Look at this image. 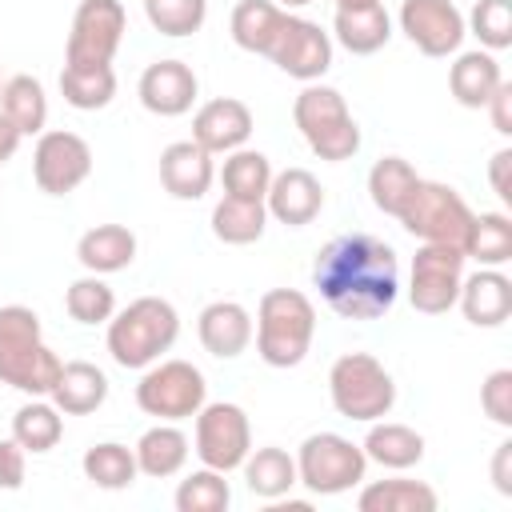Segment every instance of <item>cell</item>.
<instances>
[{"label":"cell","mask_w":512,"mask_h":512,"mask_svg":"<svg viewBox=\"0 0 512 512\" xmlns=\"http://www.w3.org/2000/svg\"><path fill=\"white\" fill-rule=\"evenodd\" d=\"M312 284L344 320H376L400 296V264L392 244L372 232H344L316 252Z\"/></svg>","instance_id":"cell-1"},{"label":"cell","mask_w":512,"mask_h":512,"mask_svg":"<svg viewBox=\"0 0 512 512\" xmlns=\"http://www.w3.org/2000/svg\"><path fill=\"white\" fill-rule=\"evenodd\" d=\"M64 360L44 344L40 316L28 304L0 308V384L24 396H48Z\"/></svg>","instance_id":"cell-2"},{"label":"cell","mask_w":512,"mask_h":512,"mask_svg":"<svg viewBox=\"0 0 512 512\" xmlns=\"http://www.w3.org/2000/svg\"><path fill=\"white\" fill-rule=\"evenodd\" d=\"M316 336V308L296 288H268L256 304V352L268 368H296Z\"/></svg>","instance_id":"cell-3"},{"label":"cell","mask_w":512,"mask_h":512,"mask_svg":"<svg viewBox=\"0 0 512 512\" xmlns=\"http://www.w3.org/2000/svg\"><path fill=\"white\" fill-rule=\"evenodd\" d=\"M180 336V316L164 296H140L108 320V352L120 368L156 364Z\"/></svg>","instance_id":"cell-4"},{"label":"cell","mask_w":512,"mask_h":512,"mask_svg":"<svg viewBox=\"0 0 512 512\" xmlns=\"http://www.w3.org/2000/svg\"><path fill=\"white\" fill-rule=\"evenodd\" d=\"M292 120L308 140V148L328 164L352 160L360 152V128L348 112V100L328 84H316V80L304 84V92L292 104Z\"/></svg>","instance_id":"cell-5"},{"label":"cell","mask_w":512,"mask_h":512,"mask_svg":"<svg viewBox=\"0 0 512 512\" xmlns=\"http://www.w3.org/2000/svg\"><path fill=\"white\" fill-rule=\"evenodd\" d=\"M328 396L344 420H384L396 404V384L372 352H344L328 368Z\"/></svg>","instance_id":"cell-6"},{"label":"cell","mask_w":512,"mask_h":512,"mask_svg":"<svg viewBox=\"0 0 512 512\" xmlns=\"http://www.w3.org/2000/svg\"><path fill=\"white\" fill-rule=\"evenodd\" d=\"M472 216H476V212L464 204V196H460L452 184L420 180L396 220H400L412 236H420L424 244H448V248H460V252H464Z\"/></svg>","instance_id":"cell-7"},{"label":"cell","mask_w":512,"mask_h":512,"mask_svg":"<svg viewBox=\"0 0 512 512\" xmlns=\"http://www.w3.org/2000/svg\"><path fill=\"white\" fill-rule=\"evenodd\" d=\"M364 472H368L364 448L336 432H312L296 452V480L312 496H340L356 488Z\"/></svg>","instance_id":"cell-8"},{"label":"cell","mask_w":512,"mask_h":512,"mask_svg":"<svg viewBox=\"0 0 512 512\" xmlns=\"http://www.w3.org/2000/svg\"><path fill=\"white\" fill-rule=\"evenodd\" d=\"M208 400V384H204V372L188 360H160V364H148L140 384H136V404L140 412L156 416V420H188L204 408Z\"/></svg>","instance_id":"cell-9"},{"label":"cell","mask_w":512,"mask_h":512,"mask_svg":"<svg viewBox=\"0 0 512 512\" xmlns=\"http://www.w3.org/2000/svg\"><path fill=\"white\" fill-rule=\"evenodd\" d=\"M128 28V12L120 0H80L72 16V32L64 44V64L72 68H100L112 64Z\"/></svg>","instance_id":"cell-10"},{"label":"cell","mask_w":512,"mask_h":512,"mask_svg":"<svg viewBox=\"0 0 512 512\" xmlns=\"http://www.w3.org/2000/svg\"><path fill=\"white\" fill-rule=\"evenodd\" d=\"M252 452V424H248V412L240 404H228V400H216L196 412V456L204 468H216V472H232L244 464V456Z\"/></svg>","instance_id":"cell-11"},{"label":"cell","mask_w":512,"mask_h":512,"mask_svg":"<svg viewBox=\"0 0 512 512\" xmlns=\"http://www.w3.org/2000/svg\"><path fill=\"white\" fill-rule=\"evenodd\" d=\"M32 176L36 188L48 196H68L92 176V148L84 136L68 128H44L32 148Z\"/></svg>","instance_id":"cell-12"},{"label":"cell","mask_w":512,"mask_h":512,"mask_svg":"<svg viewBox=\"0 0 512 512\" xmlns=\"http://www.w3.org/2000/svg\"><path fill=\"white\" fill-rule=\"evenodd\" d=\"M464 280V252L448 244H424L412 256V280H408V300L424 316H444Z\"/></svg>","instance_id":"cell-13"},{"label":"cell","mask_w":512,"mask_h":512,"mask_svg":"<svg viewBox=\"0 0 512 512\" xmlns=\"http://www.w3.org/2000/svg\"><path fill=\"white\" fill-rule=\"evenodd\" d=\"M268 60L288 72L292 80H320L328 68H332V36L316 24V20H304V16H284V28L276 32L272 48H268Z\"/></svg>","instance_id":"cell-14"},{"label":"cell","mask_w":512,"mask_h":512,"mask_svg":"<svg viewBox=\"0 0 512 512\" xmlns=\"http://www.w3.org/2000/svg\"><path fill=\"white\" fill-rule=\"evenodd\" d=\"M400 32L424 56H452L464 40V16L452 0H404L400 4Z\"/></svg>","instance_id":"cell-15"},{"label":"cell","mask_w":512,"mask_h":512,"mask_svg":"<svg viewBox=\"0 0 512 512\" xmlns=\"http://www.w3.org/2000/svg\"><path fill=\"white\" fill-rule=\"evenodd\" d=\"M252 136V108L236 96H216L208 104L196 108L192 116V140L204 148V152H236L244 148Z\"/></svg>","instance_id":"cell-16"},{"label":"cell","mask_w":512,"mask_h":512,"mask_svg":"<svg viewBox=\"0 0 512 512\" xmlns=\"http://www.w3.org/2000/svg\"><path fill=\"white\" fill-rule=\"evenodd\" d=\"M136 92H140V104L152 116H184L196 104L200 80L184 60H156L140 72Z\"/></svg>","instance_id":"cell-17"},{"label":"cell","mask_w":512,"mask_h":512,"mask_svg":"<svg viewBox=\"0 0 512 512\" xmlns=\"http://www.w3.org/2000/svg\"><path fill=\"white\" fill-rule=\"evenodd\" d=\"M264 208L268 216H276L288 228H304L320 216L324 208V188L308 168H284L272 172V184L264 192Z\"/></svg>","instance_id":"cell-18"},{"label":"cell","mask_w":512,"mask_h":512,"mask_svg":"<svg viewBox=\"0 0 512 512\" xmlns=\"http://www.w3.org/2000/svg\"><path fill=\"white\" fill-rule=\"evenodd\" d=\"M216 180L212 152H204L196 140H176L160 152V184L176 200H200Z\"/></svg>","instance_id":"cell-19"},{"label":"cell","mask_w":512,"mask_h":512,"mask_svg":"<svg viewBox=\"0 0 512 512\" xmlns=\"http://www.w3.org/2000/svg\"><path fill=\"white\" fill-rule=\"evenodd\" d=\"M460 312L476 328H500L512 316V280L500 268H480L460 280Z\"/></svg>","instance_id":"cell-20"},{"label":"cell","mask_w":512,"mask_h":512,"mask_svg":"<svg viewBox=\"0 0 512 512\" xmlns=\"http://www.w3.org/2000/svg\"><path fill=\"white\" fill-rule=\"evenodd\" d=\"M196 332H200V344L204 352L220 356V360H232L240 356L248 344H252V316L244 304L236 300H212L200 320H196Z\"/></svg>","instance_id":"cell-21"},{"label":"cell","mask_w":512,"mask_h":512,"mask_svg":"<svg viewBox=\"0 0 512 512\" xmlns=\"http://www.w3.org/2000/svg\"><path fill=\"white\" fill-rule=\"evenodd\" d=\"M48 400L64 416H88L108 400V376L88 360H68L48 392Z\"/></svg>","instance_id":"cell-22"},{"label":"cell","mask_w":512,"mask_h":512,"mask_svg":"<svg viewBox=\"0 0 512 512\" xmlns=\"http://www.w3.org/2000/svg\"><path fill=\"white\" fill-rule=\"evenodd\" d=\"M76 260L96 276L124 272L136 260V236L124 224H96L76 240Z\"/></svg>","instance_id":"cell-23"},{"label":"cell","mask_w":512,"mask_h":512,"mask_svg":"<svg viewBox=\"0 0 512 512\" xmlns=\"http://www.w3.org/2000/svg\"><path fill=\"white\" fill-rule=\"evenodd\" d=\"M332 36L352 52V56H372L392 40V16L384 4L368 8H336Z\"/></svg>","instance_id":"cell-24"},{"label":"cell","mask_w":512,"mask_h":512,"mask_svg":"<svg viewBox=\"0 0 512 512\" xmlns=\"http://www.w3.org/2000/svg\"><path fill=\"white\" fill-rule=\"evenodd\" d=\"M364 456L380 468H392V472H404V468H416L424 460V436L408 424H392V420H372L368 436H364Z\"/></svg>","instance_id":"cell-25"},{"label":"cell","mask_w":512,"mask_h":512,"mask_svg":"<svg viewBox=\"0 0 512 512\" xmlns=\"http://www.w3.org/2000/svg\"><path fill=\"white\" fill-rule=\"evenodd\" d=\"M136 468L152 480H168L176 476L184 464H188V436L172 424V420H160L156 428H148L140 440H136Z\"/></svg>","instance_id":"cell-26"},{"label":"cell","mask_w":512,"mask_h":512,"mask_svg":"<svg viewBox=\"0 0 512 512\" xmlns=\"http://www.w3.org/2000/svg\"><path fill=\"white\" fill-rule=\"evenodd\" d=\"M500 80H504V72L496 64V56L480 52V48L476 52H460L456 64L448 68V88H452L456 104H464V108H484L488 96L500 88Z\"/></svg>","instance_id":"cell-27"},{"label":"cell","mask_w":512,"mask_h":512,"mask_svg":"<svg viewBox=\"0 0 512 512\" xmlns=\"http://www.w3.org/2000/svg\"><path fill=\"white\" fill-rule=\"evenodd\" d=\"M240 468H244L248 492L260 496V500H280V496H288V492L300 484V480H296V456H288V452L276 448V444L252 448Z\"/></svg>","instance_id":"cell-28"},{"label":"cell","mask_w":512,"mask_h":512,"mask_svg":"<svg viewBox=\"0 0 512 512\" xmlns=\"http://www.w3.org/2000/svg\"><path fill=\"white\" fill-rule=\"evenodd\" d=\"M284 16H288V8H280L276 0H240V4L232 8L228 32H232V40H236L244 52L268 56L276 32L284 28Z\"/></svg>","instance_id":"cell-29"},{"label":"cell","mask_w":512,"mask_h":512,"mask_svg":"<svg viewBox=\"0 0 512 512\" xmlns=\"http://www.w3.org/2000/svg\"><path fill=\"white\" fill-rule=\"evenodd\" d=\"M0 112L20 128V136H40L48 124V96L44 84L28 72H16L0 84Z\"/></svg>","instance_id":"cell-30"},{"label":"cell","mask_w":512,"mask_h":512,"mask_svg":"<svg viewBox=\"0 0 512 512\" xmlns=\"http://www.w3.org/2000/svg\"><path fill=\"white\" fill-rule=\"evenodd\" d=\"M440 496L424 480H372L360 488V512H436Z\"/></svg>","instance_id":"cell-31"},{"label":"cell","mask_w":512,"mask_h":512,"mask_svg":"<svg viewBox=\"0 0 512 512\" xmlns=\"http://www.w3.org/2000/svg\"><path fill=\"white\" fill-rule=\"evenodd\" d=\"M64 436V412L44 400V396H32L28 404L16 408L12 416V440L24 448V452H52Z\"/></svg>","instance_id":"cell-32"},{"label":"cell","mask_w":512,"mask_h":512,"mask_svg":"<svg viewBox=\"0 0 512 512\" xmlns=\"http://www.w3.org/2000/svg\"><path fill=\"white\" fill-rule=\"evenodd\" d=\"M464 260H476L480 268H500L512 260V220L508 212H480L468 224Z\"/></svg>","instance_id":"cell-33"},{"label":"cell","mask_w":512,"mask_h":512,"mask_svg":"<svg viewBox=\"0 0 512 512\" xmlns=\"http://www.w3.org/2000/svg\"><path fill=\"white\" fill-rule=\"evenodd\" d=\"M60 96L76 112L108 108L112 96H116V72H112V64H100V68H72V64H64L60 68Z\"/></svg>","instance_id":"cell-34"},{"label":"cell","mask_w":512,"mask_h":512,"mask_svg":"<svg viewBox=\"0 0 512 512\" xmlns=\"http://www.w3.org/2000/svg\"><path fill=\"white\" fill-rule=\"evenodd\" d=\"M416 184H420V176L404 156H380L368 172V196L384 216H400V208L408 204Z\"/></svg>","instance_id":"cell-35"},{"label":"cell","mask_w":512,"mask_h":512,"mask_svg":"<svg viewBox=\"0 0 512 512\" xmlns=\"http://www.w3.org/2000/svg\"><path fill=\"white\" fill-rule=\"evenodd\" d=\"M264 224H268V208L264 200H236V196H224L216 208H212V236L224 240V244H256L264 236Z\"/></svg>","instance_id":"cell-36"},{"label":"cell","mask_w":512,"mask_h":512,"mask_svg":"<svg viewBox=\"0 0 512 512\" xmlns=\"http://www.w3.org/2000/svg\"><path fill=\"white\" fill-rule=\"evenodd\" d=\"M80 468H84V476H88L96 488H104V492H120V488H128V484L140 476L136 452H132L128 444H116V440L92 444V448L84 452Z\"/></svg>","instance_id":"cell-37"},{"label":"cell","mask_w":512,"mask_h":512,"mask_svg":"<svg viewBox=\"0 0 512 512\" xmlns=\"http://www.w3.org/2000/svg\"><path fill=\"white\" fill-rule=\"evenodd\" d=\"M220 184H224V196H236V200H264L268 184H272V164L264 152L256 148H236L224 156V168H220Z\"/></svg>","instance_id":"cell-38"},{"label":"cell","mask_w":512,"mask_h":512,"mask_svg":"<svg viewBox=\"0 0 512 512\" xmlns=\"http://www.w3.org/2000/svg\"><path fill=\"white\" fill-rule=\"evenodd\" d=\"M64 308H68V316L76 324H108L112 312H116V292L104 284V276L88 272V276H80V280L68 284Z\"/></svg>","instance_id":"cell-39"},{"label":"cell","mask_w":512,"mask_h":512,"mask_svg":"<svg viewBox=\"0 0 512 512\" xmlns=\"http://www.w3.org/2000/svg\"><path fill=\"white\" fill-rule=\"evenodd\" d=\"M228 504H232V488L216 468H200L184 476L176 488V512H224Z\"/></svg>","instance_id":"cell-40"},{"label":"cell","mask_w":512,"mask_h":512,"mask_svg":"<svg viewBox=\"0 0 512 512\" xmlns=\"http://www.w3.org/2000/svg\"><path fill=\"white\" fill-rule=\"evenodd\" d=\"M144 16L164 36H192L208 16V0H144Z\"/></svg>","instance_id":"cell-41"},{"label":"cell","mask_w":512,"mask_h":512,"mask_svg":"<svg viewBox=\"0 0 512 512\" xmlns=\"http://www.w3.org/2000/svg\"><path fill=\"white\" fill-rule=\"evenodd\" d=\"M468 24H472V36L488 52H500L512 44V4L508 0H476Z\"/></svg>","instance_id":"cell-42"},{"label":"cell","mask_w":512,"mask_h":512,"mask_svg":"<svg viewBox=\"0 0 512 512\" xmlns=\"http://www.w3.org/2000/svg\"><path fill=\"white\" fill-rule=\"evenodd\" d=\"M480 408L488 420H496L500 428H512V368H496L484 384H480Z\"/></svg>","instance_id":"cell-43"},{"label":"cell","mask_w":512,"mask_h":512,"mask_svg":"<svg viewBox=\"0 0 512 512\" xmlns=\"http://www.w3.org/2000/svg\"><path fill=\"white\" fill-rule=\"evenodd\" d=\"M24 472H28V452L12 436L0 440V488L4 492H16L24 484Z\"/></svg>","instance_id":"cell-44"},{"label":"cell","mask_w":512,"mask_h":512,"mask_svg":"<svg viewBox=\"0 0 512 512\" xmlns=\"http://www.w3.org/2000/svg\"><path fill=\"white\" fill-rule=\"evenodd\" d=\"M484 108L492 112V128H496L500 136H512V84H508V80H500V88L488 96Z\"/></svg>","instance_id":"cell-45"},{"label":"cell","mask_w":512,"mask_h":512,"mask_svg":"<svg viewBox=\"0 0 512 512\" xmlns=\"http://www.w3.org/2000/svg\"><path fill=\"white\" fill-rule=\"evenodd\" d=\"M508 172H512V148H500L492 160H488V184H492V192L508 204L512 200V184H508Z\"/></svg>","instance_id":"cell-46"},{"label":"cell","mask_w":512,"mask_h":512,"mask_svg":"<svg viewBox=\"0 0 512 512\" xmlns=\"http://www.w3.org/2000/svg\"><path fill=\"white\" fill-rule=\"evenodd\" d=\"M492 484L500 496H512V440H504L492 456Z\"/></svg>","instance_id":"cell-47"},{"label":"cell","mask_w":512,"mask_h":512,"mask_svg":"<svg viewBox=\"0 0 512 512\" xmlns=\"http://www.w3.org/2000/svg\"><path fill=\"white\" fill-rule=\"evenodd\" d=\"M20 140H24V136H20V128H16V124H12V120L0 112V164H8V160L16 156Z\"/></svg>","instance_id":"cell-48"},{"label":"cell","mask_w":512,"mask_h":512,"mask_svg":"<svg viewBox=\"0 0 512 512\" xmlns=\"http://www.w3.org/2000/svg\"><path fill=\"white\" fill-rule=\"evenodd\" d=\"M368 4H380V0H336V8H368Z\"/></svg>","instance_id":"cell-49"},{"label":"cell","mask_w":512,"mask_h":512,"mask_svg":"<svg viewBox=\"0 0 512 512\" xmlns=\"http://www.w3.org/2000/svg\"><path fill=\"white\" fill-rule=\"evenodd\" d=\"M280 8H304V4H312V0H276Z\"/></svg>","instance_id":"cell-50"},{"label":"cell","mask_w":512,"mask_h":512,"mask_svg":"<svg viewBox=\"0 0 512 512\" xmlns=\"http://www.w3.org/2000/svg\"><path fill=\"white\" fill-rule=\"evenodd\" d=\"M0 84H4V80H0Z\"/></svg>","instance_id":"cell-51"}]
</instances>
